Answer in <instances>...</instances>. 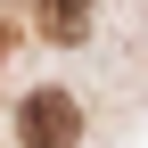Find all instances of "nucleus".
<instances>
[{
    "label": "nucleus",
    "mask_w": 148,
    "mask_h": 148,
    "mask_svg": "<svg viewBox=\"0 0 148 148\" xmlns=\"http://www.w3.org/2000/svg\"><path fill=\"white\" fill-rule=\"evenodd\" d=\"M16 132H25V148H74L82 140V107H74L66 90H33V99L16 107Z\"/></svg>",
    "instance_id": "obj_1"
},
{
    "label": "nucleus",
    "mask_w": 148,
    "mask_h": 148,
    "mask_svg": "<svg viewBox=\"0 0 148 148\" xmlns=\"http://www.w3.org/2000/svg\"><path fill=\"white\" fill-rule=\"evenodd\" d=\"M33 8H41V25L58 33V41H74V33L90 25V0H33Z\"/></svg>",
    "instance_id": "obj_2"
}]
</instances>
